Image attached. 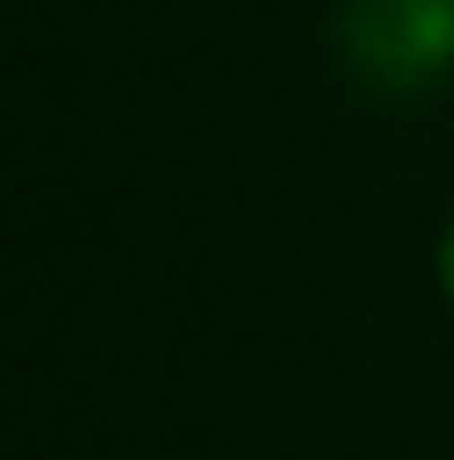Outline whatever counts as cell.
<instances>
[{
	"instance_id": "obj_1",
	"label": "cell",
	"mask_w": 454,
	"mask_h": 460,
	"mask_svg": "<svg viewBox=\"0 0 454 460\" xmlns=\"http://www.w3.org/2000/svg\"><path fill=\"white\" fill-rule=\"evenodd\" d=\"M344 47L379 88H425L454 70V0H350Z\"/></svg>"
},
{
	"instance_id": "obj_2",
	"label": "cell",
	"mask_w": 454,
	"mask_h": 460,
	"mask_svg": "<svg viewBox=\"0 0 454 460\" xmlns=\"http://www.w3.org/2000/svg\"><path fill=\"white\" fill-rule=\"evenodd\" d=\"M437 269H443V292L454 297V227L443 234V251H437Z\"/></svg>"
}]
</instances>
